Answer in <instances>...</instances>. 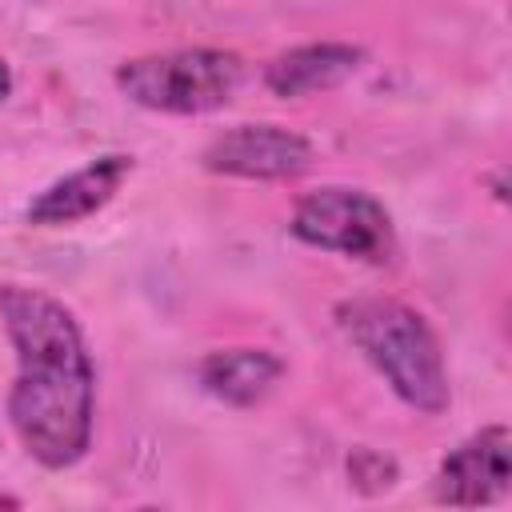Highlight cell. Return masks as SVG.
<instances>
[{"mask_svg":"<svg viewBox=\"0 0 512 512\" xmlns=\"http://www.w3.org/2000/svg\"><path fill=\"white\" fill-rule=\"evenodd\" d=\"M348 472H352V480H356L364 492H380V488H388V484L396 480V464H392L388 456L372 452V448H360V452L348 460Z\"/></svg>","mask_w":512,"mask_h":512,"instance_id":"obj_10","label":"cell"},{"mask_svg":"<svg viewBox=\"0 0 512 512\" xmlns=\"http://www.w3.org/2000/svg\"><path fill=\"white\" fill-rule=\"evenodd\" d=\"M132 176V156H100L76 172H68L64 180L48 184L32 204H28V224H40V228H60V224H76V220H88L92 212H100L116 192L120 184Z\"/></svg>","mask_w":512,"mask_h":512,"instance_id":"obj_7","label":"cell"},{"mask_svg":"<svg viewBox=\"0 0 512 512\" xmlns=\"http://www.w3.org/2000/svg\"><path fill=\"white\" fill-rule=\"evenodd\" d=\"M360 64H364V48H356V44H340V40L300 44V48H288L276 60H268L264 84L272 96L300 100V96L340 88L348 76L360 72Z\"/></svg>","mask_w":512,"mask_h":512,"instance_id":"obj_8","label":"cell"},{"mask_svg":"<svg viewBox=\"0 0 512 512\" xmlns=\"http://www.w3.org/2000/svg\"><path fill=\"white\" fill-rule=\"evenodd\" d=\"M244 80V60L224 48H172L124 60L116 68V88L148 108L168 116H200L224 108Z\"/></svg>","mask_w":512,"mask_h":512,"instance_id":"obj_3","label":"cell"},{"mask_svg":"<svg viewBox=\"0 0 512 512\" xmlns=\"http://www.w3.org/2000/svg\"><path fill=\"white\" fill-rule=\"evenodd\" d=\"M512 436L504 424L480 428L476 436H468L460 448H452L432 480V492L440 504H456V508H480V504H496L508 492L512 480Z\"/></svg>","mask_w":512,"mask_h":512,"instance_id":"obj_6","label":"cell"},{"mask_svg":"<svg viewBox=\"0 0 512 512\" xmlns=\"http://www.w3.org/2000/svg\"><path fill=\"white\" fill-rule=\"evenodd\" d=\"M8 92H12V72H8V64L0 60V100H4Z\"/></svg>","mask_w":512,"mask_h":512,"instance_id":"obj_11","label":"cell"},{"mask_svg":"<svg viewBox=\"0 0 512 512\" xmlns=\"http://www.w3.org/2000/svg\"><path fill=\"white\" fill-rule=\"evenodd\" d=\"M4 332L16 348L8 420L24 452L44 468H72L92 444L96 372L76 316L48 292L4 284Z\"/></svg>","mask_w":512,"mask_h":512,"instance_id":"obj_1","label":"cell"},{"mask_svg":"<svg viewBox=\"0 0 512 512\" xmlns=\"http://www.w3.org/2000/svg\"><path fill=\"white\" fill-rule=\"evenodd\" d=\"M204 168L240 180H292L312 168V144L280 124H236L204 148Z\"/></svg>","mask_w":512,"mask_h":512,"instance_id":"obj_5","label":"cell"},{"mask_svg":"<svg viewBox=\"0 0 512 512\" xmlns=\"http://www.w3.org/2000/svg\"><path fill=\"white\" fill-rule=\"evenodd\" d=\"M336 320L408 408L424 416H440L448 408L452 392L444 352L432 324L416 308L392 296H356L336 308Z\"/></svg>","mask_w":512,"mask_h":512,"instance_id":"obj_2","label":"cell"},{"mask_svg":"<svg viewBox=\"0 0 512 512\" xmlns=\"http://www.w3.org/2000/svg\"><path fill=\"white\" fill-rule=\"evenodd\" d=\"M292 236L312 248L340 252L364 264H388L396 252L388 208L372 192L344 184H328L300 196L292 212Z\"/></svg>","mask_w":512,"mask_h":512,"instance_id":"obj_4","label":"cell"},{"mask_svg":"<svg viewBox=\"0 0 512 512\" xmlns=\"http://www.w3.org/2000/svg\"><path fill=\"white\" fill-rule=\"evenodd\" d=\"M196 376L208 396L232 408H252L276 388V380L284 376V360L268 348H220L200 360Z\"/></svg>","mask_w":512,"mask_h":512,"instance_id":"obj_9","label":"cell"}]
</instances>
